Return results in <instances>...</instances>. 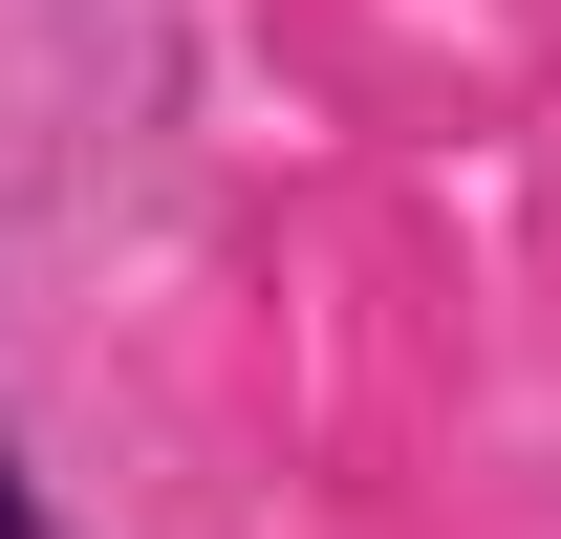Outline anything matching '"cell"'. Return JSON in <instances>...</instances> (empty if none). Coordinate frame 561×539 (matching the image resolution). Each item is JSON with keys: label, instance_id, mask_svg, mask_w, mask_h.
<instances>
[{"label": "cell", "instance_id": "obj_1", "mask_svg": "<svg viewBox=\"0 0 561 539\" xmlns=\"http://www.w3.org/2000/svg\"><path fill=\"white\" fill-rule=\"evenodd\" d=\"M0 539H44V496H22V432H0Z\"/></svg>", "mask_w": 561, "mask_h": 539}]
</instances>
